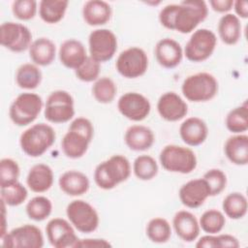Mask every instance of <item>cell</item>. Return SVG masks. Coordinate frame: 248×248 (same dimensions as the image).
Returning a JSON list of instances; mask_svg holds the SVG:
<instances>
[{
    "instance_id": "obj_1",
    "label": "cell",
    "mask_w": 248,
    "mask_h": 248,
    "mask_svg": "<svg viewBox=\"0 0 248 248\" xmlns=\"http://www.w3.org/2000/svg\"><path fill=\"white\" fill-rule=\"evenodd\" d=\"M208 15V8L202 0L182 1L169 4L159 13V21L167 29L188 34L194 31Z\"/></svg>"
},
{
    "instance_id": "obj_2",
    "label": "cell",
    "mask_w": 248,
    "mask_h": 248,
    "mask_svg": "<svg viewBox=\"0 0 248 248\" xmlns=\"http://www.w3.org/2000/svg\"><path fill=\"white\" fill-rule=\"evenodd\" d=\"M132 171L129 160L120 154L101 162L94 170V181L103 190H111L126 181Z\"/></svg>"
},
{
    "instance_id": "obj_3",
    "label": "cell",
    "mask_w": 248,
    "mask_h": 248,
    "mask_svg": "<svg viewBox=\"0 0 248 248\" xmlns=\"http://www.w3.org/2000/svg\"><path fill=\"white\" fill-rule=\"evenodd\" d=\"M56 133L46 123L34 124L20 135L19 144L21 150L29 157H40L54 143Z\"/></svg>"
},
{
    "instance_id": "obj_4",
    "label": "cell",
    "mask_w": 248,
    "mask_h": 248,
    "mask_svg": "<svg viewBox=\"0 0 248 248\" xmlns=\"http://www.w3.org/2000/svg\"><path fill=\"white\" fill-rule=\"evenodd\" d=\"M218 81L216 78L206 72L188 76L181 86L183 96L190 102L201 103L213 99L218 93Z\"/></svg>"
},
{
    "instance_id": "obj_5",
    "label": "cell",
    "mask_w": 248,
    "mask_h": 248,
    "mask_svg": "<svg viewBox=\"0 0 248 248\" xmlns=\"http://www.w3.org/2000/svg\"><path fill=\"white\" fill-rule=\"evenodd\" d=\"M159 160L163 169L170 172L190 173L197 168L195 152L185 146L168 144L160 152Z\"/></svg>"
},
{
    "instance_id": "obj_6",
    "label": "cell",
    "mask_w": 248,
    "mask_h": 248,
    "mask_svg": "<svg viewBox=\"0 0 248 248\" xmlns=\"http://www.w3.org/2000/svg\"><path fill=\"white\" fill-rule=\"evenodd\" d=\"M43 106V99L38 94L31 92L21 93L10 106V119L16 126H27L37 119Z\"/></svg>"
},
{
    "instance_id": "obj_7",
    "label": "cell",
    "mask_w": 248,
    "mask_h": 248,
    "mask_svg": "<svg viewBox=\"0 0 248 248\" xmlns=\"http://www.w3.org/2000/svg\"><path fill=\"white\" fill-rule=\"evenodd\" d=\"M44 115L48 122L54 124L70 121L75 115L73 96L65 90L51 92L46 99Z\"/></svg>"
},
{
    "instance_id": "obj_8",
    "label": "cell",
    "mask_w": 248,
    "mask_h": 248,
    "mask_svg": "<svg viewBox=\"0 0 248 248\" xmlns=\"http://www.w3.org/2000/svg\"><path fill=\"white\" fill-rule=\"evenodd\" d=\"M66 215L74 228L83 233L93 232L100 223L95 207L83 200L72 201L67 205Z\"/></svg>"
},
{
    "instance_id": "obj_9",
    "label": "cell",
    "mask_w": 248,
    "mask_h": 248,
    "mask_svg": "<svg viewBox=\"0 0 248 248\" xmlns=\"http://www.w3.org/2000/svg\"><path fill=\"white\" fill-rule=\"evenodd\" d=\"M217 46L215 33L206 28L195 30L185 45L183 54L189 61L202 62L208 59Z\"/></svg>"
},
{
    "instance_id": "obj_10",
    "label": "cell",
    "mask_w": 248,
    "mask_h": 248,
    "mask_svg": "<svg viewBox=\"0 0 248 248\" xmlns=\"http://www.w3.org/2000/svg\"><path fill=\"white\" fill-rule=\"evenodd\" d=\"M116 71L126 78H137L145 74L148 68L146 52L138 46L121 51L115 62Z\"/></svg>"
},
{
    "instance_id": "obj_11",
    "label": "cell",
    "mask_w": 248,
    "mask_h": 248,
    "mask_svg": "<svg viewBox=\"0 0 248 248\" xmlns=\"http://www.w3.org/2000/svg\"><path fill=\"white\" fill-rule=\"evenodd\" d=\"M1 243L7 248H42L44 235L37 226L25 224L7 232L1 237Z\"/></svg>"
},
{
    "instance_id": "obj_12",
    "label": "cell",
    "mask_w": 248,
    "mask_h": 248,
    "mask_svg": "<svg viewBox=\"0 0 248 248\" xmlns=\"http://www.w3.org/2000/svg\"><path fill=\"white\" fill-rule=\"evenodd\" d=\"M32 33L24 24L7 21L0 26V43L13 52H22L29 49L32 44Z\"/></svg>"
},
{
    "instance_id": "obj_13",
    "label": "cell",
    "mask_w": 248,
    "mask_h": 248,
    "mask_svg": "<svg viewBox=\"0 0 248 248\" xmlns=\"http://www.w3.org/2000/svg\"><path fill=\"white\" fill-rule=\"evenodd\" d=\"M89 56L99 63L110 60L117 50V38L109 29H95L88 37Z\"/></svg>"
},
{
    "instance_id": "obj_14",
    "label": "cell",
    "mask_w": 248,
    "mask_h": 248,
    "mask_svg": "<svg viewBox=\"0 0 248 248\" xmlns=\"http://www.w3.org/2000/svg\"><path fill=\"white\" fill-rule=\"evenodd\" d=\"M119 112L127 119L132 121H142L151 110L149 100L138 92H126L117 101Z\"/></svg>"
},
{
    "instance_id": "obj_15",
    "label": "cell",
    "mask_w": 248,
    "mask_h": 248,
    "mask_svg": "<svg viewBox=\"0 0 248 248\" xmlns=\"http://www.w3.org/2000/svg\"><path fill=\"white\" fill-rule=\"evenodd\" d=\"M46 233L49 244L54 248L75 247L78 240L74 226L63 218H53L46 226Z\"/></svg>"
},
{
    "instance_id": "obj_16",
    "label": "cell",
    "mask_w": 248,
    "mask_h": 248,
    "mask_svg": "<svg viewBox=\"0 0 248 248\" xmlns=\"http://www.w3.org/2000/svg\"><path fill=\"white\" fill-rule=\"evenodd\" d=\"M178 196L181 203L188 208H198L211 197L210 189L202 177L184 183L179 189Z\"/></svg>"
},
{
    "instance_id": "obj_17",
    "label": "cell",
    "mask_w": 248,
    "mask_h": 248,
    "mask_svg": "<svg viewBox=\"0 0 248 248\" xmlns=\"http://www.w3.org/2000/svg\"><path fill=\"white\" fill-rule=\"evenodd\" d=\"M157 110L166 121L175 122L186 116L188 105L177 93L169 91L160 96L157 102Z\"/></svg>"
},
{
    "instance_id": "obj_18",
    "label": "cell",
    "mask_w": 248,
    "mask_h": 248,
    "mask_svg": "<svg viewBox=\"0 0 248 248\" xmlns=\"http://www.w3.org/2000/svg\"><path fill=\"white\" fill-rule=\"evenodd\" d=\"M154 53L159 65L166 69L177 67L183 58V49L180 44L171 38H164L158 41Z\"/></svg>"
},
{
    "instance_id": "obj_19",
    "label": "cell",
    "mask_w": 248,
    "mask_h": 248,
    "mask_svg": "<svg viewBox=\"0 0 248 248\" xmlns=\"http://www.w3.org/2000/svg\"><path fill=\"white\" fill-rule=\"evenodd\" d=\"M59 60L68 69L77 70L88 57L85 46L76 39L65 40L59 47Z\"/></svg>"
},
{
    "instance_id": "obj_20",
    "label": "cell",
    "mask_w": 248,
    "mask_h": 248,
    "mask_svg": "<svg viewBox=\"0 0 248 248\" xmlns=\"http://www.w3.org/2000/svg\"><path fill=\"white\" fill-rule=\"evenodd\" d=\"M181 140L189 146H198L205 141L208 136V127L200 117L186 118L179 127Z\"/></svg>"
},
{
    "instance_id": "obj_21",
    "label": "cell",
    "mask_w": 248,
    "mask_h": 248,
    "mask_svg": "<svg viewBox=\"0 0 248 248\" xmlns=\"http://www.w3.org/2000/svg\"><path fill=\"white\" fill-rule=\"evenodd\" d=\"M172 226L177 236L185 242L196 240L201 231L198 219L187 210H179L174 214Z\"/></svg>"
},
{
    "instance_id": "obj_22",
    "label": "cell",
    "mask_w": 248,
    "mask_h": 248,
    "mask_svg": "<svg viewBox=\"0 0 248 248\" xmlns=\"http://www.w3.org/2000/svg\"><path fill=\"white\" fill-rule=\"evenodd\" d=\"M124 141L133 151H145L153 145L155 136L147 126L132 125L125 132Z\"/></svg>"
},
{
    "instance_id": "obj_23",
    "label": "cell",
    "mask_w": 248,
    "mask_h": 248,
    "mask_svg": "<svg viewBox=\"0 0 248 248\" xmlns=\"http://www.w3.org/2000/svg\"><path fill=\"white\" fill-rule=\"evenodd\" d=\"M91 141L86 135L69 128L61 140V148L68 158L78 159L86 153Z\"/></svg>"
},
{
    "instance_id": "obj_24",
    "label": "cell",
    "mask_w": 248,
    "mask_h": 248,
    "mask_svg": "<svg viewBox=\"0 0 248 248\" xmlns=\"http://www.w3.org/2000/svg\"><path fill=\"white\" fill-rule=\"evenodd\" d=\"M59 188L68 196L78 197L85 194L90 187L88 177L81 171L71 170L63 172L58 179Z\"/></svg>"
},
{
    "instance_id": "obj_25",
    "label": "cell",
    "mask_w": 248,
    "mask_h": 248,
    "mask_svg": "<svg viewBox=\"0 0 248 248\" xmlns=\"http://www.w3.org/2000/svg\"><path fill=\"white\" fill-rule=\"evenodd\" d=\"M53 180L52 169L46 164H37L29 170L26 184L34 193H45L51 188Z\"/></svg>"
},
{
    "instance_id": "obj_26",
    "label": "cell",
    "mask_w": 248,
    "mask_h": 248,
    "mask_svg": "<svg viewBox=\"0 0 248 248\" xmlns=\"http://www.w3.org/2000/svg\"><path fill=\"white\" fill-rule=\"evenodd\" d=\"M224 152L228 160L237 166L248 164V136L235 134L230 137L224 145Z\"/></svg>"
},
{
    "instance_id": "obj_27",
    "label": "cell",
    "mask_w": 248,
    "mask_h": 248,
    "mask_svg": "<svg viewBox=\"0 0 248 248\" xmlns=\"http://www.w3.org/2000/svg\"><path fill=\"white\" fill-rule=\"evenodd\" d=\"M82 17L90 26L104 25L111 17V8L106 1L89 0L82 7Z\"/></svg>"
},
{
    "instance_id": "obj_28",
    "label": "cell",
    "mask_w": 248,
    "mask_h": 248,
    "mask_svg": "<svg viewBox=\"0 0 248 248\" xmlns=\"http://www.w3.org/2000/svg\"><path fill=\"white\" fill-rule=\"evenodd\" d=\"M29 56L33 64L37 66H48L55 59V44L46 37H41L34 40L29 47Z\"/></svg>"
},
{
    "instance_id": "obj_29",
    "label": "cell",
    "mask_w": 248,
    "mask_h": 248,
    "mask_svg": "<svg viewBox=\"0 0 248 248\" xmlns=\"http://www.w3.org/2000/svg\"><path fill=\"white\" fill-rule=\"evenodd\" d=\"M218 35L221 41L228 45H235L241 37V22L234 14H225L218 22Z\"/></svg>"
},
{
    "instance_id": "obj_30",
    "label": "cell",
    "mask_w": 248,
    "mask_h": 248,
    "mask_svg": "<svg viewBox=\"0 0 248 248\" xmlns=\"http://www.w3.org/2000/svg\"><path fill=\"white\" fill-rule=\"evenodd\" d=\"M68 5L67 0H42L39 3V16L46 23L55 24L64 17Z\"/></svg>"
},
{
    "instance_id": "obj_31",
    "label": "cell",
    "mask_w": 248,
    "mask_h": 248,
    "mask_svg": "<svg viewBox=\"0 0 248 248\" xmlns=\"http://www.w3.org/2000/svg\"><path fill=\"white\" fill-rule=\"evenodd\" d=\"M222 208L227 217L232 220H238L246 215L248 210V202L242 193H230L224 198Z\"/></svg>"
},
{
    "instance_id": "obj_32",
    "label": "cell",
    "mask_w": 248,
    "mask_h": 248,
    "mask_svg": "<svg viewBox=\"0 0 248 248\" xmlns=\"http://www.w3.org/2000/svg\"><path fill=\"white\" fill-rule=\"evenodd\" d=\"M15 78L18 87L32 90L40 85L42 81V72L37 65L25 63L17 68Z\"/></svg>"
},
{
    "instance_id": "obj_33",
    "label": "cell",
    "mask_w": 248,
    "mask_h": 248,
    "mask_svg": "<svg viewBox=\"0 0 248 248\" xmlns=\"http://www.w3.org/2000/svg\"><path fill=\"white\" fill-rule=\"evenodd\" d=\"M225 125L233 134H242L248 130V106L247 102L232 108L226 116Z\"/></svg>"
},
{
    "instance_id": "obj_34",
    "label": "cell",
    "mask_w": 248,
    "mask_h": 248,
    "mask_svg": "<svg viewBox=\"0 0 248 248\" xmlns=\"http://www.w3.org/2000/svg\"><path fill=\"white\" fill-rule=\"evenodd\" d=\"M145 232L150 241L166 243L171 236V227L165 218L155 217L147 223Z\"/></svg>"
},
{
    "instance_id": "obj_35",
    "label": "cell",
    "mask_w": 248,
    "mask_h": 248,
    "mask_svg": "<svg viewBox=\"0 0 248 248\" xmlns=\"http://www.w3.org/2000/svg\"><path fill=\"white\" fill-rule=\"evenodd\" d=\"M27 216L34 221L41 222L46 220L52 212V202L45 196L32 198L25 206Z\"/></svg>"
},
{
    "instance_id": "obj_36",
    "label": "cell",
    "mask_w": 248,
    "mask_h": 248,
    "mask_svg": "<svg viewBox=\"0 0 248 248\" xmlns=\"http://www.w3.org/2000/svg\"><path fill=\"white\" fill-rule=\"evenodd\" d=\"M117 86L108 77H101L94 81L92 86V95L100 104L111 103L116 95Z\"/></svg>"
},
{
    "instance_id": "obj_37",
    "label": "cell",
    "mask_w": 248,
    "mask_h": 248,
    "mask_svg": "<svg viewBox=\"0 0 248 248\" xmlns=\"http://www.w3.org/2000/svg\"><path fill=\"white\" fill-rule=\"evenodd\" d=\"M158 164L150 155H140L133 163V171L140 180L147 181L153 179L158 173Z\"/></svg>"
},
{
    "instance_id": "obj_38",
    "label": "cell",
    "mask_w": 248,
    "mask_h": 248,
    "mask_svg": "<svg viewBox=\"0 0 248 248\" xmlns=\"http://www.w3.org/2000/svg\"><path fill=\"white\" fill-rule=\"evenodd\" d=\"M200 228L208 234L220 232L226 224V217L223 212L217 209H208L204 211L200 220Z\"/></svg>"
},
{
    "instance_id": "obj_39",
    "label": "cell",
    "mask_w": 248,
    "mask_h": 248,
    "mask_svg": "<svg viewBox=\"0 0 248 248\" xmlns=\"http://www.w3.org/2000/svg\"><path fill=\"white\" fill-rule=\"evenodd\" d=\"M28 197V191L25 186L16 181L5 187H1V202L9 206H17L22 204Z\"/></svg>"
},
{
    "instance_id": "obj_40",
    "label": "cell",
    "mask_w": 248,
    "mask_h": 248,
    "mask_svg": "<svg viewBox=\"0 0 248 248\" xmlns=\"http://www.w3.org/2000/svg\"><path fill=\"white\" fill-rule=\"evenodd\" d=\"M197 248H216V247H239L238 239L232 234H206L202 236L196 243Z\"/></svg>"
},
{
    "instance_id": "obj_41",
    "label": "cell",
    "mask_w": 248,
    "mask_h": 248,
    "mask_svg": "<svg viewBox=\"0 0 248 248\" xmlns=\"http://www.w3.org/2000/svg\"><path fill=\"white\" fill-rule=\"evenodd\" d=\"M19 166L11 158H3L0 161V187H5L17 181Z\"/></svg>"
},
{
    "instance_id": "obj_42",
    "label": "cell",
    "mask_w": 248,
    "mask_h": 248,
    "mask_svg": "<svg viewBox=\"0 0 248 248\" xmlns=\"http://www.w3.org/2000/svg\"><path fill=\"white\" fill-rule=\"evenodd\" d=\"M206 181L209 189L210 196L214 197L221 194L227 186V175L220 169H210L202 176Z\"/></svg>"
},
{
    "instance_id": "obj_43",
    "label": "cell",
    "mask_w": 248,
    "mask_h": 248,
    "mask_svg": "<svg viewBox=\"0 0 248 248\" xmlns=\"http://www.w3.org/2000/svg\"><path fill=\"white\" fill-rule=\"evenodd\" d=\"M101 71V63L88 55L83 64L75 70L77 78L84 82H92L99 78Z\"/></svg>"
},
{
    "instance_id": "obj_44",
    "label": "cell",
    "mask_w": 248,
    "mask_h": 248,
    "mask_svg": "<svg viewBox=\"0 0 248 248\" xmlns=\"http://www.w3.org/2000/svg\"><path fill=\"white\" fill-rule=\"evenodd\" d=\"M38 10V3L35 0H16L12 4L13 15L19 20L32 19Z\"/></svg>"
},
{
    "instance_id": "obj_45",
    "label": "cell",
    "mask_w": 248,
    "mask_h": 248,
    "mask_svg": "<svg viewBox=\"0 0 248 248\" xmlns=\"http://www.w3.org/2000/svg\"><path fill=\"white\" fill-rule=\"evenodd\" d=\"M111 244L104 239V238H84V239H78L77 243L75 244L74 248L81 247V248H87V247H110Z\"/></svg>"
},
{
    "instance_id": "obj_46",
    "label": "cell",
    "mask_w": 248,
    "mask_h": 248,
    "mask_svg": "<svg viewBox=\"0 0 248 248\" xmlns=\"http://www.w3.org/2000/svg\"><path fill=\"white\" fill-rule=\"evenodd\" d=\"M233 2L232 0H210L209 5L211 9L217 13L228 14V12L232 9Z\"/></svg>"
},
{
    "instance_id": "obj_47",
    "label": "cell",
    "mask_w": 248,
    "mask_h": 248,
    "mask_svg": "<svg viewBox=\"0 0 248 248\" xmlns=\"http://www.w3.org/2000/svg\"><path fill=\"white\" fill-rule=\"evenodd\" d=\"M232 8L234 9L235 16L239 18H247L248 16V2L237 0L233 2Z\"/></svg>"
}]
</instances>
